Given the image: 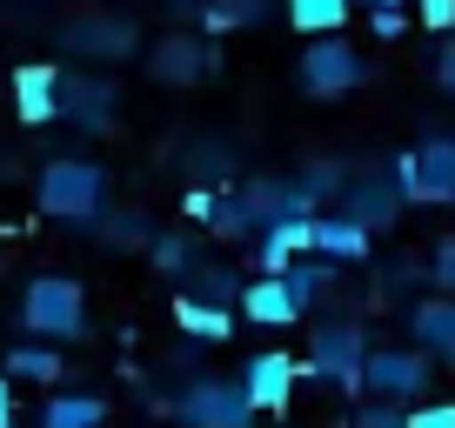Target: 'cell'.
<instances>
[{
	"label": "cell",
	"mask_w": 455,
	"mask_h": 428,
	"mask_svg": "<svg viewBox=\"0 0 455 428\" xmlns=\"http://www.w3.org/2000/svg\"><path fill=\"white\" fill-rule=\"evenodd\" d=\"M108 168L87 155H54L41 168V181H34V201H41L47 221H60V228H100V214H108Z\"/></svg>",
	"instance_id": "6da1fadb"
},
{
	"label": "cell",
	"mask_w": 455,
	"mask_h": 428,
	"mask_svg": "<svg viewBox=\"0 0 455 428\" xmlns=\"http://www.w3.org/2000/svg\"><path fill=\"white\" fill-rule=\"evenodd\" d=\"M362 361H369V329L335 314V321H315L308 329V361H301V382L308 388H341V395H362Z\"/></svg>",
	"instance_id": "7a4b0ae2"
},
{
	"label": "cell",
	"mask_w": 455,
	"mask_h": 428,
	"mask_svg": "<svg viewBox=\"0 0 455 428\" xmlns=\"http://www.w3.org/2000/svg\"><path fill=\"white\" fill-rule=\"evenodd\" d=\"M20 329H28L34 342H74V335L87 329L81 281H68V274H34V281L20 288Z\"/></svg>",
	"instance_id": "3957f363"
},
{
	"label": "cell",
	"mask_w": 455,
	"mask_h": 428,
	"mask_svg": "<svg viewBox=\"0 0 455 428\" xmlns=\"http://www.w3.org/2000/svg\"><path fill=\"white\" fill-rule=\"evenodd\" d=\"M295 81L308 87L315 100H341V94H355V87L369 81V60H362V47L341 41V34H308V47H301V60H295Z\"/></svg>",
	"instance_id": "277c9868"
},
{
	"label": "cell",
	"mask_w": 455,
	"mask_h": 428,
	"mask_svg": "<svg viewBox=\"0 0 455 428\" xmlns=\"http://www.w3.org/2000/svg\"><path fill=\"white\" fill-rule=\"evenodd\" d=\"M174 422L181 428H255V401H248L242 375H188L181 401H174Z\"/></svg>",
	"instance_id": "5b68a950"
},
{
	"label": "cell",
	"mask_w": 455,
	"mask_h": 428,
	"mask_svg": "<svg viewBox=\"0 0 455 428\" xmlns=\"http://www.w3.org/2000/svg\"><path fill=\"white\" fill-rule=\"evenodd\" d=\"M388 168L402 181V201H415V208H455V134H435V141L409 147Z\"/></svg>",
	"instance_id": "8992f818"
},
{
	"label": "cell",
	"mask_w": 455,
	"mask_h": 428,
	"mask_svg": "<svg viewBox=\"0 0 455 428\" xmlns=\"http://www.w3.org/2000/svg\"><path fill=\"white\" fill-rule=\"evenodd\" d=\"M428 382H435V355L422 348H369L362 361V395L375 401H422Z\"/></svg>",
	"instance_id": "52a82bcc"
},
{
	"label": "cell",
	"mask_w": 455,
	"mask_h": 428,
	"mask_svg": "<svg viewBox=\"0 0 455 428\" xmlns=\"http://www.w3.org/2000/svg\"><path fill=\"white\" fill-rule=\"evenodd\" d=\"M60 121H74L81 134H114L121 128V87L108 74H68L60 67Z\"/></svg>",
	"instance_id": "ba28073f"
},
{
	"label": "cell",
	"mask_w": 455,
	"mask_h": 428,
	"mask_svg": "<svg viewBox=\"0 0 455 428\" xmlns=\"http://www.w3.org/2000/svg\"><path fill=\"white\" fill-rule=\"evenodd\" d=\"M402 181H395V168H362V174H348V187H341V214H355L362 228H395L402 221Z\"/></svg>",
	"instance_id": "9c48e42d"
},
{
	"label": "cell",
	"mask_w": 455,
	"mask_h": 428,
	"mask_svg": "<svg viewBox=\"0 0 455 428\" xmlns=\"http://www.w3.org/2000/svg\"><path fill=\"white\" fill-rule=\"evenodd\" d=\"M214 67H221V47H208L201 34H161V41L148 47V74H155L161 87H195V81H208Z\"/></svg>",
	"instance_id": "30bf717a"
},
{
	"label": "cell",
	"mask_w": 455,
	"mask_h": 428,
	"mask_svg": "<svg viewBox=\"0 0 455 428\" xmlns=\"http://www.w3.org/2000/svg\"><path fill=\"white\" fill-rule=\"evenodd\" d=\"M60 47L68 54H94V60H128V54H141V28L128 14H81L60 28Z\"/></svg>",
	"instance_id": "8fae6325"
},
{
	"label": "cell",
	"mask_w": 455,
	"mask_h": 428,
	"mask_svg": "<svg viewBox=\"0 0 455 428\" xmlns=\"http://www.w3.org/2000/svg\"><path fill=\"white\" fill-rule=\"evenodd\" d=\"M242 388H248V401H255V415H282L288 401H295V388H301V361L288 355V348H261V355H248Z\"/></svg>",
	"instance_id": "7c38bea8"
},
{
	"label": "cell",
	"mask_w": 455,
	"mask_h": 428,
	"mask_svg": "<svg viewBox=\"0 0 455 428\" xmlns=\"http://www.w3.org/2000/svg\"><path fill=\"white\" fill-rule=\"evenodd\" d=\"M242 201H248V214H255V228L288 221V214H322V201H315L295 174H255V181H242Z\"/></svg>",
	"instance_id": "4fadbf2b"
},
{
	"label": "cell",
	"mask_w": 455,
	"mask_h": 428,
	"mask_svg": "<svg viewBox=\"0 0 455 428\" xmlns=\"http://www.w3.org/2000/svg\"><path fill=\"white\" fill-rule=\"evenodd\" d=\"M14 115L28 121V128L60 121V67H54V60H28V67H14Z\"/></svg>",
	"instance_id": "5bb4252c"
},
{
	"label": "cell",
	"mask_w": 455,
	"mask_h": 428,
	"mask_svg": "<svg viewBox=\"0 0 455 428\" xmlns=\"http://www.w3.org/2000/svg\"><path fill=\"white\" fill-rule=\"evenodd\" d=\"M235 308H242V321H255V329H275V335L301 321V301L288 295L282 274H255V281H242V301H235Z\"/></svg>",
	"instance_id": "9a60e30c"
},
{
	"label": "cell",
	"mask_w": 455,
	"mask_h": 428,
	"mask_svg": "<svg viewBox=\"0 0 455 428\" xmlns=\"http://www.w3.org/2000/svg\"><path fill=\"white\" fill-rule=\"evenodd\" d=\"M315 248V214H288V221H268V228L255 234V268L261 274H282L295 255H308Z\"/></svg>",
	"instance_id": "2e32d148"
},
{
	"label": "cell",
	"mask_w": 455,
	"mask_h": 428,
	"mask_svg": "<svg viewBox=\"0 0 455 428\" xmlns=\"http://www.w3.org/2000/svg\"><path fill=\"white\" fill-rule=\"evenodd\" d=\"M409 335H415V348L422 355H435V361H455V295H428V301H415L409 308Z\"/></svg>",
	"instance_id": "e0dca14e"
},
{
	"label": "cell",
	"mask_w": 455,
	"mask_h": 428,
	"mask_svg": "<svg viewBox=\"0 0 455 428\" xmlns=\"http://www.w3.org/2000/svg\"><path fill=\"white\" fill-rule=\"evenodd\" d=\"M369 248H375V234L362 228L355 214H315V255H328V261H341V268H355V261H369Z\"/></svg>",
	"instance_id": "ac0fdd59"
},
{
	"label": "cell",
	"mask_w": 455,
	"mask_h": 428,
	"mask_svg": "<svg viewBox=\"0 0 455 428\" xmlns=\"http://www.w3.org/2000/svg\"><path fill=\"white\" fill-rule=\"evenodd\" d=\"M335 268H341V261L315 255V248H308V255H295V261L282 268V281H288V295L301 301V314H308L315 301H328V288H335Z\"/></svg>",
	"instance_id": "d6986e66"
},
{
	"label": "cell",
	"mask_w": 455,
	"mask_h": 428,
	"mask_svg": "<svg viewBox=\"0 0 455 428\" xmlns=\"http://www.w3.org/2000/svg\"><path fill=\"white\" fill-rule=\"evenodd\" d=\"M174 321H181L188 342H228V335H235V308L201 301V295H181V301H174Z\"/></svg>",
	"instance_id": "ffe728a7"
},
{
	"label": "cell",
	"mask_w": 455,
	"mask_h": 428,
	"mask_svg": "<svg viewBox=\"0 0 455 428\" xmlns=\"http://www.w3.org/2000/svg\"><path fill=\"white\" fill-rule=\"evenodd\" d=\"M188 295H201V301H221V308H235V301H242V274L228 268L221 255H195V261H188Z\"/></svg>",
	"instance_id": "44dd1931"
},
{
	"label": "cell",
	"mask_w": 455,
	"mask_h": 428,
	"mask_svg": "<svg viewBox=\"0 0 455 428\" xmlns=\"http://www.w3.org/2000/svg\"><path fill=\"white\" fill-rule=\"evenodd\" d=\"M7 375H20V382H34V388H54L60 375V342H20L14 355H7Z\"/></svg>",
	"instance_id": "7402d4cb"
},
{
	"label": "cell",
	"mask_w": 455,
	"mask_h": 428,
	"mask_svg": "<svg viewBox=\"0 0 455 428\" xmlns=\"http://www.w3.org/2000/svg\"><path fill=\"white\" fill-rule=\"evenodd\" d=\"M100 242H108V248H141V255H148V242H155L148 208H114V201H108V214H100Z\"/></svg>",
	"instance_id": "603a6c76"
},
{
	"label": "cell",
	"mask_w": 455,
	"mask_h": 428,
	"mask_svg": "<svg viewBox=\"0 0 455 428\" xmlns=\"http://www.w3.org/2000/svg\"><path fill=\"white\" fill-rule=\"evenodd\" d=\"M228 168H235V147H228L221 134H195V141H188V181L195 187H214Z\"/></svg>",
	"instance_id": "cb8c5ba5"
},
{
	"label": "cell",
	"mask_w": 455,
	"mask_h": 428,
	"mask_svg": "<svg viewBox=\"0 0 455 428\" xmlns=\"http://www.w3.org/2000/svg\"><path fill=\"white\" fill-rule=\"evenodd\" d=\"M282 14V0H201V20L208 28H261V20Z\"/></svg>",
	"instance_id": "d4e9b609"
},
{
	"label": "cell",
	"mask_w": 455,
	"mask_h": 428,
	"mask_svg": "<svg viewBox=\"0 0 455 428\" xmlns=\"http://www.w3.org/2000/svg\"><path fill=\"white\" fill-rule=\"evenodd\" d=\"M108 422V401L100 395H54L41 408V428H100Z\"/></svg>",
	"instance_id": "484cf974"
},
{
	"label": "cell",
	"mask_w": 455,
	"mask_h": 428,
	"mask_svg": "<svg viewBox=\"0 0 455 428\" xmlns=\"http://www.w3.org/2000/svg\"><path fill=\"white\" fill-rule=\"evenodd\" d=\"M348 7H355V0H282V14L295 20L301 34H341Z\"/></svg>",
	"instance_id": "4316f807"
},
{
	"label": "cell",
	"mask_w": 455,
	"mask_h": 428,
	"mask_svg": "<svg viewBox=\"0 0 455 428\" xmlns=\"http://www.w3.org/2000/svg\"><path fill=\"white\" fill-rule=\"evenodd\" d=\"M188 261H195V242H188V234H155V242H148V274H161V281L188 274Z\"/></svg>",
	"instance_id": "83f0119b"
},
{
	"label": "cell",
	"mask_w": 455,
	"mask_h": 428,
	"mask_svg": "<svg viewBox=\"0 0 455 428\" xmlns=\"http://www.w3.org/2000/svg\"><path fill=\"white\" fill-rule=\"evenodd\" d=\"M208 228L221 234V242H255V214H248V201L242 194H228V201H214V214H208Z\"/></svg>",
	"instance_id": "f1b7e54d"
},
{
	"label": "cell",
	"mask_w": 455,
	"mask_h": 428,
	"mask_svg": "<svg viewBox=\"0 0 455 428\" xmlns=\"http://www.w3.org/2000/svg\"><path fill=\"white\" fill-rule=\"evenodd\" d=\"M295 181H301V187H308V194H315V201H341V187H348V168H341V161H335V155H315V161H308V168H301V174H295Z\"/></svg>",
	"instance_id": "f546056e"
},
{
	"label": "cell",
	"mask_w": 455,
	"mask_h": 428,
	"mask_svg": "<svg viewBox=\"0 0 455 428\" xmlns=\"http://www.w3.org/2000/svg\"><path fill=\"white\" fill-rule=\"evenodd\" d=\"M428 281H435L442 295H455V234L435 242V255H428Z\"/></svg>",
	"instance_id": "4dcf8cb0"
},
{
	"label": "cell",
	"mask_w": 455,
	"mask_h": 428,
	"mask_svg": "<svg viewBox=\"0 0 455 428\" xmlns=\"http://www.w3.org/2000/svg\"><path fill=\"white\" fill-rule=\"evenodd\" d=\"M355 428H409V408H402V401H375L369 395V408L355 415Z\"/></svg>",
	"instance_id": "1f68e13d"
},
{
	"label": "cell",
	"mask_w": 455,
	"mask_h": 428,
	"mask_svg": "<svg viewBox=\"0 0 455 428\" xmlns=\"http://www.w3.org/2000/svg\"><path fill=\"white\" fill-rule=\"evenodd\" d=\"M409 428H455V401H415Z\"/></svg>",
	"instance_id": "d6a6232c"
},
{
	"label": "cell",
	"mask_w": 455,
	"mask_h": 428,
	"mask_svg": "<svg viewBox=\"0 0 455 428\" xmlns=\"http://www.w3.org/2000/svg\"><path fill=\"white\" fill-rule=\"evenodd\" d=\"M415 20L435 28V34H449L455 28V0H415Z\"/></svg>",
	"instance_id": "836d02e7"
},
{
	"label": "cell",
	"mask_w": 455,
	"mask_h": 428,
	"mask_svg": "<svg viewBox=\"0 0 455 428\" xmlns=\"http://www.w3.org/2000/svg\"><path fill=\"white\" fill-rule=\"evenodd\" d=\"M369 28L382 34V41H395V34L409 28V14H402V7H369Z\"/></svg>",
	"instance_id": "e575fe53"
},
{
	"label": "cell",
	"mask_w": 455,
	"mask_h": 428,
	"mask_svg": "<svg viewBox=\"0 0 455 428\" xmlns=\"http://www.w3.org/2000/svg\"><path fill=\"white\" fill-rule=\"evenodd\" d=\"M435 87H442V94H455V41L435 54Z\"/></svg>",
	"instance_id": "d590c367"
},
{
	"label": "cell",
	"mask_w": 455,
	"mask_h": 428,
	"mask_svg": "<svg viewBox=\"0 0 455 428\" xmlns=\"http://www.w3.org/2000/svg\"><path fill=\"white\" fill-rule=\"evenodd\" d=\"M0 428H14V382L0 375Z\"/></svg>",
	"instance_id": "8d00e7d4"
},
{
	"label": "cell",
	"mask_w": 455,
	"mask_h": 428,
	"mask_svg": "<svg viewBox=\"0 0 455 428\" xmlns=\"http://www.w3.org/2000/svg\"><path fill=\"white\" fill-rule=\"evenodd\" d=\"M362 7H402V0H362Z\"/></svg>",
	"instance_id": "74e56055"
}]
</instances>
